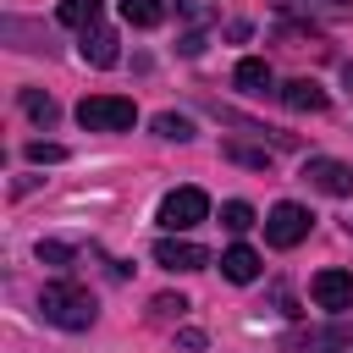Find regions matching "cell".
<instances>
[{
	"mask_svg": "<svg viewBox=\"0 0 353 353\" xmlns=\"http://www.w3.org/2000/svg\"><path fill=\"white\" fill-rule=\"evenodd\" d=\"M39 259L44 265H66L72 259V243H39Z\"/></svg>",
	"mask_w": 353,
	"mask_h": 353,
	"instance_id": "ffe728a7",
	"label": "cell"
},
{
	"mask_svg": "<svg viewBox=\"0 0 353 353\" xmlns=\"http://www.w3.org/2000/svg\"><path fill=\"white\" fill-rule=\"evenodd\" d=\"M154 265H160V270H204V265H210V248L171 232V237L154 243Z\"/></svg>",
	"mask_w": 353,
	"mask_h": 353,
	"instance_id": "5b68a950",
	"label": "cell"
},
{
	"mask_svg": "<svg viewBox=\"0 0 353 353\" xmlns=\"http://www.w3.org/2000/svg\"><path fill=\"white\" fill-rule=\"evenodd\" d=\"M232 83L243 88V94H265L276 77H270V66L259 61V55H248V61H237V72H232Z\"/></svg>",
	"mask_w": 353,
	"mask_h": 353,
	"instance_id": "8fae6325",
	"label": "cell"
},
{
	"mask_svg": "<svg viewBox=\"0 0 353 353\" xmlns=\"http://www.w3.org/2000/svg\"><path fill=\"white\" fill-rule=\"evenodd\" d=\"M176 342H182V347H193V353H199V347H204V331H199V325H182V331H176Z\"/></svg>",
	"mask_w": 353,
	"mask_h": 353,
	"instance_id": "7402d4cb",
	"label": "cell"
},
{
	"mask_svg": "<svg viewBox=\"0 0 353 353\" xmlns=\"http://www.w3.org/2000/svg\"><path fill=\"white\" fill-rule=\"evenodd\" d=\"M22 110H28L39 127H55V116H61V110H55V99H50V94H39V88H22Z\"/></svg>",
	"mask_w": 353,
	"mask_h": 353,
	"instance_id": "5bb4252c",
	"label": "cell"
},
{
	"mask_svg": "<svg viewBox=\"0 0 353 353\" xmlns=\"http://www.w3.org/2000/svg\"><path fill=\"white\" fill-rule=\"evenodd\" d=\"M342 77H347V88H353V66H342Z\"/></svg>",
	"mask_w": 353,
	"mask_h": 353,
	"instance_id": "603a6c76",
	"label": "cell"
},
{
	"mask_svg": "<svg viewBox=\"0 0 353 353\" xmlns=\"http://www.w3.org/2000/svg\"><path fill=\"white\" fill-rule=\"evenodd\" d=\"M281 105H287V110H309V116H320L331 99H325V88H320V83H309V77H292V83L281 88Z\"/></svg>",
	"mask_w": 353,
	"mask_h": 353,
	"instance_id": "9c48e42d",
	"label": "cell"
},
{
	"mask_svg": "<svg viewBox=\"0 0 353 353\" xmlns=\"http://www.w3.org/2000/svg\"><path fill=\"white\" fill-rule=\"evenodd\" d=\"M39 314H44L50 325H61V331H88L94 314H99V303H94V292L77 287V281H50V287L39 292Z\"/></svg>",
	"mask_w": 353,
	"mask_h": 353,
	"instance_id": "6da1fadb",
	"label": "cell"
},
{
	"mask_svg": "<svg viewBox=\"0 0 353 353\" xmlns=\"http://www.w3.org/2000/svg\"><path fill=\"white\" fill-rule=\"evenodd\" d=\"M77 121H83L88 132H127V127L138 121V105L121 99V94H88V99L77 105Z\"/></svg>",
	"mask_w": 353,
	"mask_h": 353,
	"instance_id": "7a4b0ae2",
	"label": "cell"
},
{
	"mask_svg": "<svg viewBox=\"0 0 353 353\" xmlns=\"http://www.w3.org/2000/svg\"><path fill=\"white\" fill-rule=\"evenodd\" d=\"M221 276H226V281H237V287H248V281L259 276V254H254L248 243H232V248L221 254Z\"/></svg>",
	"mask_w": 353,
	"mask_h": 353,
	"instance_id": "30bf717a",
	"label": "cell"
},
{
	"mask_svg": "<svg viewBox=\"0 0 353 353\" xmlns=\"http://www.w3.org/2000/svg\"><path fill=\"white\" fill-rule=\"evenodd\" d=\"M22 154H28L33 165H61V160H66V149H61V143H50V138H33Z\"/></svg>",
	"mask_w": 353,
	"mask_h": 353,
	"instance_id": "d6986e66",
	"label": "cell"
},
{
	"mask_svg": "<svg viewBox=\"0 0 353 353\" xmlns=\"http://www.w3.org/2000/svg\"><path fill=\"white\" fill-rule=\"evenodd\" d=\"M309 226H314V215L287 199V204H276V210L265 215V243H270V248H298V243L309 237Z\"/></svg>",
	"mask_w": 353,
	"mask_h": 353,
	"instance_id": "277c9868",
	"label": "cell"
},
{
	"mask_svg": "<svg viewBox=\"0 0 353 353\" xmlns=\"http://www.w3.org/2000/svg\"><path fill=\"white\" fill-rule=\"evenodd\" d=\"M287 11H314V17H347L353 0H281Z\"/></svg>",
	"mask_w": 353,
	"mask_h": 353,
	"instance_id": "ac0fdd59",
	"label": "cell"
},
{
	"mask_svg": "<svg viewBox=\"0 0 353 353\" xmlns=\"http://www.w3.org/2000/svg\"><path fill=\"white\" fill-rule=\"evenodd\" d=\"M303 182H309V188H320V193H331V199H347V193H353V165L314 154V160L303 165Z\"/></svg>",
	"mask_w": 353,
	"mask_h": 353,
	"instance_id": "52a82bcc",
	"label": "cell"
},
{
	"mask_svg": "<svg viewBox=\"0 0 353 353\" xmlns=\"http://www.w3.org/2000/svg\"><path fill=\"white\" fill-rule=\"evenodd\" d=\"M259 215H254V204H243V199H232V204H221V226L226 232H248Z\"/></svg>",
	"mask_w": 353,
	"mask_h": 353,
	"instance_id": "e0dca14e",
	"label": "cell"
},
{
	"mask_svg": "<svg viewBox=\"0 0 353 353\" xmlns=\"http://www.w3.org/2000/svg\"><path fill=\"white\" fill-rule=\"evenodd\" d=\"M221 154H226V160H237V165H248V171H270V149H254V143H226Z\"/></svg>",
	"mask_w": 353,
	"mask_h": 353,
	"instance_id": "2e32d148",
	"label": "cell"
},
{
	"mask_svg": "<svg viewBox=\"0 0 353 353\" xmlns=\"http://www.w3.org/2000/svg\"><path fill=\"white\" fill-rule=\"evenodd\" d=\"M309 298L320 309H331V314H347L353 309V270H320L309 281Z\"/></svg>",
	"mask_w": 353,
	"mask_h": 353,
	"instance_id": "8992f818",
	"label": "cell"
},
{
	"mask_svg": "<svg viewBox=\"0 0 353 353\" xmlns=\"http://www.w3.org/2000/svg\"><path fill=\"white\" fill-rule=\"evenodd\" d=\"M121 6V22L132 28H160L165 22V0H116Z\"/></svg>",
	"mask_w": 353,
	"mask_h": 353,
	"instance_id": "4fadbf2b",
	"label": "cell"
},
{
	"mask_svg": "<svg viewBox=\"0 0 353 353\" xmlns=\"http://www.w3.org/2000/svg\"><path fill=\"white\" fill-rule=\"evenodd\" d=\"M204 215H210L204 188H171V193L160 199V226H165V232H188V226H199Z\"/></svg>",
	"mask_w": 353,
	"mask_h": 353,
	"instance_id": "3957f363",
	"label": "cell"
},
{
	"mask_svg": "<svg viewBox=\"0 0 353 353\" xmlns=\"http://www.w3.org/2000/svg\"><path fill=\"white\" fill-rule=\"evenodd\" d=\"M83 61L88 66H116V28H105V22H94V28H83Z\"/></svg>",
	"mask_w": 353,
	"mask_h": 353,
	"instance_id": "ba28073f",
	"label": "cell"
},
{
	"mask_svg": "<svg viewBox=\"0 0 353 353\" xmlns=\"http://www.w3.org/2000/svg\"><path fill=\"white\" fill-rule=\"evenodd\" d=\"M99 6H105V0H61V6H55V22H66V28L83 33V28L99 22Z\"/></svg>",
	"mask_w": 353,
	"mask_h": 353,
	"instance_id": "7c38bea8",
	"label": "cell"
},
{
	"mask_svg": "<svg viewBox=\"0 0 353 353\" xmlns=\"http://www.w3.org/2000/svg\"><path fill=\"white\" fill-rule=\"evenodd\" d=\"M149 309H154L160 320H171V314H182V309H188V298H171V292H160V298H154Z\"/></svg>",
	"mask_w": 353,
	"mask_h": 353,
	"instance_id": "44dd1931",
	"label": "cell"
},
{
	"mask_svg": "<svg viewBox=\"0 0 353 353\" xmlns=\"http://www.w3.org/2000/svg\"><path fill=\"white\" fill-rule=\"evenodd\" d=\"M154 132H160V138H171V143H188V138H193V121H188V116H176V110H160V116H154Z\"/></svg>",
	"mask_w": 353,
	"mask_h": 353,
	"instance_id": "9a60e30c",
	"label": "cell"
}]
</instances>
